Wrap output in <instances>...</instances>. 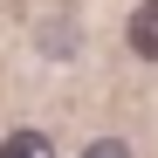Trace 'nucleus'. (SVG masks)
I'll list each match as a JSON object with an SVG mask.
<instances>
[{
    "instance_id": "nucleus-1",
    "label": "nucleus",
    "mask_w": 158,
    "mask_h": 158,
    "mask_svg": "<svg viewBox=\"0 0 158 158\" xmlns=\"http://www.w3.org/2000/svg\"><path fill=\"white\" fill-rule=\"evenodd\" d=\"M131 55L158 62V0H144V7L131 14Z\"/></svg>"
},
{
    "instance_id": "nucleus-2",
    "label": "nucleus",
    "mask_w": 158,
    "mask_h": 158,
    "mask_svg": "<svg viewBox=\"0 0 158 158\" xmlns=\"http://www.w3.org/2000/svg\"><path fill=\"white\" fill-rule=\"evenodd\" d=\"M0 158H55V144H48V131H14L0 144Z\"/></svg>"
},
{
    "instance_id": "nucleus-3",
    "label": "nucleus",
    "mask_w": 158,
    "mask_h": 158,
    "mask_svg": "<svg viewBox=\"0 0 158 158\" xmlns=\"http://www.w3.org/2000/svg\"><path fill=\"white\" fill-rule=\"evenodd\" d=\"M83 158H131V144H124V138H96Z\"/></svg>"
}]
</instances>
